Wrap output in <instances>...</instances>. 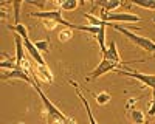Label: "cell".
<instances>
[{
	"instance_id": "cell-1",
	"label": "cell",
	"mask_w": 155,
	"mask_h": 124,
	"mask_svg": "<svg viewBox=\"0 0 155 124\" xmlns=\"http://www.w3.org/2000/svg\"><path fill=\"white\" fill-rule=\"evenodd\" d=\"M33 87L36 89V92L39 93V96H41L42 99V104H44V112H45V118L48 121V124H68L71 119L67 118L65 115L62 113V112L50 101V99L47 98V95L42 92V89L39 87V82L36 79H33ZM73 122V121H71Z\"/></svg>"
},
{
	"instance_id": "cell-2",
	"label": "cell",
	"mask_w": 155,
	"mask_h": 124,
	"mask_svg": "<svg viewBox=\"0 0 155 124\" xmlns=\"http://www.w3.org/2000/svg\"><path fill=\"white\" fill-rule=\"evenodd\" d=\"M110 27H112L113 30H116V31L123 33V34L127 37V39L130 41V42H134L137 47L146 50V51H149V53H155V42H152V41L149 39V37L137 36V34H134L130 30H127V28L121 27V25H116V23H110Z\"/></svg>"
},
{
	"instance_id": "cell-3",
	"label": "cell",
	"mask_w": 155,
	"mask_h": 124,
	"mask_svg": "<svg viewBox=\"0 0 155 124\" xmlns=\"http://www.w3.org/2000/svg\"><path fill=\"white\" fill-rule=\"evenodd\" d=\"M118 65H120V64H116V62H113V60H110V59H107V57L102 56L99 65H98L92 73H90V76H88L87 79H88V81H90V79H98L99 76H102V74H106V73H109V71L118 70Z\"/></svg>"
},
{
	"instance_id": "cell-4",
	"label": "cell",
	"mask_w": 155,
	"mask_h": 124,
	"mask_svg": "<svg viewBox=\"0 0 155 124\" xmlns=\"http://www.w3.org/2000/svg\"><path fill=\"white\" fill-rule=\"evenodd\" d=\"M118 74H124V76L129 78H135L140 82H143L146 87H150L152 90H155V74H146V73H140V71H134V70H129V71H123V70H115Z\"/></svg>"
},
{
	"instance_id": "cell-5",
	"label": "cell",
	"mask_w": 155,
	"mask_h": 124,
	"mask_svg": "<svg viewBox=\"0 0 155 124\" xmlns=\"http://www.w3.org/2000/svg\"><path fill=\"white\" fill-rule=\"evenodd\" d=\"M101 20L107 23L112 22H141V17L132 14V12H110L109 16H101Z\"/></svg>"
},
{
	"instance_id": "cell-6",
	"label": "cell",
	"mask_w": 155,
	"mask_h": 124,
	"mask_svg": "<svg viewBox=\"0 0 155 124\" xmlns=\"http://www.w3.org/2000/svg\"><path fill=\"white\" fill-rule=\"evenodd\" d=\"M2 78L3 81H9V79H22L25 82H28V84H33V78L28 76V73L25 71L23 68H16V70H3L2 73Z\"/></svg>"
},
{
	"instance_id": "cell-7",
	"label": "cell",
	"mask_w": 155,
	"mask_h": 124,
	"mask_svg": "<svg viewBox=\"0 0 155 124\" xmlns=\"http://www.w3.org/2000/svg\"><path fill=\"white\" fill-rule=\"evenodd\" d=\"M23 44H25V48H27L28 54L37 62V65H47V64H45V60H44V57H42V54H41V51H39V50L34 47V44H33L30 39L23 41Z\"/></svg>"
},
{
	"instance_id": "cell-8",
	"label": "cell",
	"mask_w": 155,
	"mask_h": 124,
	"mask_svg": "<svg viewBox=\"0 0 155 124\" xmlns=\"http://www.w3.org/2000/svg\"><path fill=\"white\" fill-rule=\"evenodd\" d=\"M14 41H16V64H17V67L19 68H22V65H23V62H25V59H23V39L16 33L14 34Z\"/></svg>"
},
{
	"instance_id": "cell-9",
	"label": "cell",
	"mask_w": 155,
	"mask_h": 124,
	"mask_svg": "<svg viewBox=\"0 0 155 124\" xmlns=\"http://www.w3.org/2000/svg\"><path fill=\"white\" fill-rule=\"evenodd\" d=\"M70 84L76 89V95L79 96V99L82 101V104H84V107H85V112H87V116H88V119H90V124H98V122H96V119H95V116H93V113H92V110H90V106H88V103H87L85 96L81 93V90H79V87H78V84H76V82H73V81H70Z\"/></svg>"
},
{
	"instance_id": "cell-10",
	"label": "cell",
	"mask_w": 155,
	"mask_h": 124,
	"mask_svg": "<svg viewBox=\"0 0 155 124\" xmlns=\"http://www.w3.org/2000/svg\"><path fill=\"white\" fill-rule=\"evenodd\" d=\"M102 56L107 57V59H110V60H113V62H116V64H123V60H121V57H120V54H118V50H116L115 41L110 42V45H109V48H107L106 54H102Z\"/></svg>"
},
{
	"instance_id": "cell-11",
	"label": "cell",
	"mask_w": 155,
	"mask_h": 124,
	"mask_svg": "<svg viewBox=\"0 0 155 124\" xmlns=\"http://www.w3.org/2000/svg\"><path fill=\"white\" fill-rule=\"evenodd\" d=\"M106 25H109L107 22H104L99 27V31H98V34L95 36L96 37V41H98V44H99V47H101V51H102V54H106V51H107V48H106Z\"/></svg>"
},
{
	"instance_id": "cell-12",
	"label": "cell",
	"mask_w": 155,
	"mask_h": 124,
	"mask_svg": "<svg viewBox=\"0 0 155 124\" xmlns=\"http://www.w3.org/2000/svg\"><path fill=\"white\" fill-rule=\"evenodd\" d=\"M129 118H130L132 122L135 124H144L146 122V116L141 110H137V109H130L129 110Z\"/></svg>"
},
{
	"instance_id": "cell-13",
	"label": "cell",
	"mask_w": 155,
	"mask_h": 124,
	"mask_svg": "<svg viewBox=\"0 0 155 124\" xmlns=\"http://www.w3.org/2000/svg\"><path fill=\"white\" fill-rule=\"evenodd\" d=\"M37 71L41 73V76H42L44 82H48V84L53 82V74H51V71L48 70L47 65H39V67H37Z\"/></svg>"
},
{
	"instance_id": "cell-14",
	"label": "cell",
	"mask_w": 155,
	"mask_h": 124,
	"mask_svg": "<svg viewBox=\"0 0 155 124\" xmlns=\"http://www.w3.org/2000/svg\"><path fill=\"white\" fill-rule=\"evenodd\" d=\"M8 28L12 30V31H16L23 41L28 39V30H27V27H25V25H22V23H19V25H11V27H8Z\"/></svg>"
},
{
	"instance_id": "cell-15",
	"label": "cell",
	"mask_w": 155,
	"mask_h": 124,
	"mask_svg": "<svg viewBox=\"0 0 155 124\" xmlns=\"http://www.w3.org/2000/svg\"><path fill=\"white\" fill-rule=\"evenodd\" d=\"M82 16L90 22V25H92V27H101V25L104 23V20H101L99 17H95V16H90V14H87V12H82Z\"/></svg>"
},
{
	"instance_id": "cell-16",
	"label": "cell",
	"mask_w": 155,
	"mask_h": 124,
	"mask_svg": "<svg viewBox=\"0 0 155 124\" xmlns=\"http://www.w3.org/2000/svg\"><path fill=\"white\" fill-rule=\"evenodd\" d=\"M132 3L137 5V6H141V8L155 9V2H153V0H143V2H140V0H135V2H132Z\"/></svg>"
},
{
	"instance_id": "cell-17",
	"label": "cell",
	"mask_w": 155,
	"mask_h": 124,
	"mask_svg": "<svg viewBox=\"0 0 155 124\" xmlns=\"http://www.w3.org/2000/svg\"><path fill=\"white\" fill-rule=\"evenodd\" d=\"M109 101H110V93H107V92H102V93L96 95V103H98L99 106H106Z\"/></svg>"
},
{
	"instance_id": "cell-18",
	"label": "cell",
	"mask_w": 155,
	"mask_h": 124,
	"mask_svg": "<svg viewBox=\"0 0 155 124\" xmlns=\"http://www.w3.org/2000/svg\"><path fill=\"white\" fill-rule=\"evenodd\" d=\"M34 47H36L41 53L50 51V42H48V41H37V42H34Z\"/></svg>"
},
{
	"instance_id": "cell-19",
	"label": "cell",
	"mask_w": 155,
	"mask_h": 124,
	"mask_svg": "<svg viewBox=\"0 0 155 124\" xmlns=\"http://www.w3.org/2000/svg\"><path fill=\"white\" fill-rule=\"evenodd\" d=\"M76 8H78V2H76V0H68V2L61 3V9H64V11H74Z\"/></svg>"
},
{
	"instance_id": "cell-20",
	"label": "cell",
	"mask_w": 155,
	"mask_h": 124,
	"mask_svg": "<svg viewBox=\"0 0 155 124\" xmlns=\"http://www.w3.org/2000/svg\"><path fill=\"white\" fill-rule=\"evenodd\" d=\"M71 37H73V33L70 31V28H67V30H64V31L59 33V41L61 42H67L68 39H71Z\"/></svg>"
},
{
	"instance_id": "cell-21",
	"label": "cell",
	"mask_w": 155,
	"mask_h": 124,
	"mask_svg": "<svg viewBox=\"0 0 155 124\" xmlns=\"http://www.w3.org/2000/svg\"><path fill=\"white\" fill-rule=\"evenodd\" d=\"M20 6H22V2H14L12 3V8H14V22L16 25H19V17H20Z\"/></svg>"
},
{
	"instance_id": "cell-22",
	"label": "cell",
	"mask_w": 155,
	"mask_h": 124,
	"mask_svg": "<svg viewBox=\"0 0 155 124\" xmlns=\"http://www.w3.org/2000/svg\"><path fill=\"white\" fill-rule=\"evenodd\" d=\"M44 25H45V30H48V31H51V30H54V27H56V22H53V20H45L44 22Z\"/></svg>"
},
{
	"instance_id": "cell-23",
	"label": "cell",
	"mask_w": 155,
	"mask_h": 124,
	"mask_svg": "<svg viewBox=\"0 0 155 124\" xmlns=\"http://www.w3.org/2000/svg\"><path fill=\"white\" fill-rule=\"evenodd\" d=\"M153 99H152V104H150V107H149V116H153L155 115V90H153V96H152Z\"/></svg>"
},
{
	"instance_id": "cell-24",
	"label": "cell",
	"mask_w": 155,
	"mask_h": 124,
	"mask_svg": "<svg viewBox=\"0 0 155 124\" xmlns=\"http://www.w3.org/2000/svg\"><path fill=\"white\" fill-rule=\"evenodd\" d=\"M153 23H155V17H153Z\"/></svg>"
}]
</instances>
